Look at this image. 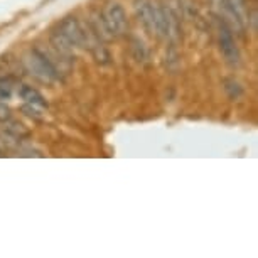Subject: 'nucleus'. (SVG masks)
I'll return each instance as SVG.
<instances>
[{
    "label": "nucleus",
    "instance_id": "1",
    "mask_svg": "<svg viewBox=\"0 0 258 258\" xmlns=\"http://www.w3.org/2000/svg\"><path fill=\"white\" fill-rule=\"evenodd\" d=\"M27 68L34 76H37L42 81H61V70L54 64V61L47 56V52L41 51L39 47L31 49L27 56Z\"/></svg>",
    "mask_w": 258,
    "mask_h": 258
},
{
    "label": "nucleus",
    "instance_id": "2",
    "mask_svg": "<svg viewBox=\"0 0 258 258\" xmlns=\"http://www.w3.org/2000/svg\"><path fill=\"white\" fill-rule=\"evenodd\" d=\"M216 27H218V41H220V49L223 57L226 59L228 64L238 66L240 64V49H238L235 39H233L231 29L228 27V24L223 21L221 16H216Z\"/></svg>",
    "mask_w": 258,
    "mask_h": 258
},
{
    "label": "nucleus",
    "instance_id": "3",
    "mask_svg": "<svg viewBox=\"0 0 258 258\" xmlns=\"http://www.w3.org/2000/svg\"><path fill=\"white\" fill-rule=\"evenodd\" d=\"M103 19L106 22V26L113 34V37L116 36H125L128 32V19H126V14L123 11V7L116 2H110L103 7Z\"/></svg>",
    "mask_w": 258,
    "mask_h": 258
},
{
    "label": "nucleus",
    "instance_id": "4",
    "mask_svg": "<svg viewBox=\"0 0 258 258\" xmlns=\"http://www.w3.org/2000/svg\"><path fill=\"white\" fill-rule=\"evenodd\" d=\"M57 27H59V31L70 39L71 44L75 47H86V39H88L90 27L88 26L85 27L76 17H73V16L64 17Z\"/></svg>",
    "mask_w": 258,
    "mask_h": 258
},
{
    "label": "nucleus",
    "instance_id": "5",
    "mask_svg": "<svg viewBox=\"0 0 258 258\" xmlns=\"http://www.w3.org/2000/svg\"><path fill=\"white\" fill-rule=\"evenodd\" d=\"M49 42L52 46V49H54L56 56L61 57L62 61H75V49L76 47L71 44V41L68 39L64 34L59 31V27L52 29L51 34H49Z\"/></svg>",
    "mask_w": 258,
    "mask_h": 258
},
{
    "label": "nucleus",
    "instance_id": "6",
    "mask_svg": "<svg viewBox=\"0 0 258 258\" xmlns=\"http://www.w3.org/2000/svg\"><path fill=\"white\" fill-rule=\"evenodd\" d=\"M134 11L137 21L142 24L145 32L154 36V17H152V0H134Z\"/></svg>",
    "mask_w": 258,
    "mask_h": 258
},
{
    "label": "nucleus",
    "instance_id": "7",
    "mask_svg": "<svg viewBox=\"0 0 258 258\" xmlns=\"http://www.w3.org/2000/svg\"><path fill=\"white\" fill-rule=\"evenodd\" d=\"M88 27H90V31L100 39L101 42H103V41H111V39H113V34H111L108 26H106V22H105V19H103V14L98 12V11L91 12L90 21H88Z\"/></svg>",
    "mask_w": 258,
    "mask_h": 258
},
{
    "label": "nucleus",
    "instance_id": "8",
    "mask_svg": "<svg viewBox=\"0 0 258 258\" xmlns=\"http://www.w3.org/2000/svg\"><path fill=\"white\" fill-rule=\"evenodd\" d=\"M19 96L26 101V103H31V105H36L39 108H47V101L46 98L42 96L36 88H32V86L29 85H21L19 86Z\"/></svg>",
    "mask_w": 258,
    "mask_h": 258
},
{
    "label": "nucleus",
    "instance_id": "9",
    "mask_svg": "<svg viewBox=\"0 0 258 258\" xmlns=\"http://www.w3.org/2000/svg\"><path fill=\"white\" fill-rule=\"evenodd\" d=\"M6 132L14 137L16 140H22V139H27L29 137V130L24 126L22 123H19V121H14V120H7L6 121Z\"/></svg>",
    "mask_w": 258,
    "mask_h": 258
},
{
    "label": "nucleus",
    "instance_id": "10",
    "mask_svg": "<svg viewBox=\"0 0 258 258\" xmlns=\"http://www.w3.org/2000/svg\"><path fill=\"white\" fill-rule=\"evenodd\" d=\"M90 52L93 54V57H95V61L98 62V64H110V61H111V56H110V52H108V49L101 44V41H98L96 42L95 46H91L90 47Z\"/></svg>",
    "mask_w": 258,
    "mask_h": 258
},
{
    "label": "nucleus",
    "instance_id": "11",
    "mask_svg": "<svg viewBox=\"0 0 258 258\" xmlns=\"http://www.w3.org/2000/svg\"><path fill=\"white\" fill-rule=\"evenodd\" d=\"M132 54L134 57L137 59L139 62H147L149 59V51H147V46L144 44V41L142 39H139V37H134L132 39Z\"/></svg>",
    "mask_w": 258,
    "mask_h": 258
},
{
    "label": "nucleus",
    "instance_id": "12",
    "mask_svg": "<svg viewBox=\"0 0 258 258\" xmlns=\"http://www.w3.org/2000/svg\"><path fill=\"white\" fill-rule=\"evenodd\" d=\"M179 7H181V12L187 19H196L198 17V6H196L194 0H179Z\"/></svg>",
    "mask_w": 258,
    "mask_h": 258
},
{
    "label": "nucleus",
    "instance_id": "13",
    "mask_svg": "<svg viewBox=\"0 0 258 258\" xmlns=\"http://www.w3.org/2000/svg\"><path fill=\"white\" fill-rule=\"evenodd\" d=\"M165 62L170 70H176L179 64V52H177V46L176 44H169L167 54H165Z\"/></svg>",
    "mask_w": 258,
    "mask_h": 258
},
{
    "label": "nucleus",
    "instance_id": "14",
    "mask_svg": "<svg viewBox=\"0 0 258 258\" xmlns=\"http://www.w3.org/2000/svg\"><path fill=\"white\" fill-rule=\"evenodd\" d=\"M226 91H228V95H230L231 100H238L241 96V93H243L240 85H238L236 81H233V80L226 81Z\"/></svg>",
    "mask_w": 258,
    "mask_h": 258
},
{
    "label": "nucleus",
    "instance_id": "15",
    "mask_svg": "<svg viewBox=\"0 0 258 258\" xmlns=\"http://www.w3.org/2000/svg\"><path fill=\"white\" fill-rule=\"evenodd\" d=\"M42 108H39V106L36 105H31V103H26L22 106V111L26 113L27 116H31V118L34 120H41L42 118V113H41Z\"/></svg>",
    "mask_w": 258,
    "mask_h": 258
},
{
    "label": "nucleus",
    "instance_id": "16",
    "mask_svg": "<svg viewBox=\"0 0 258 258\" xmlns=\"http://www.w3.org/2000/svg\"><path fill=\"white\" fill-rule=\"evenodd\" d=\"M12 115H11V108L6 105V101L0 100V121H4L6 123L7 120H11Z\"/></svg>",
    "mask_w": 258,
    "mask_h": 258
},
{
    "label": "nucleus",
    "instance_id": "17",
    "mask_svg": "<svg viewBox=\"0 0 258 258\" xmlns=\"http://www.w3.org/2000/svg\"><path fill=\"white\" fill-rule=\"evenodd\" d=\"M213 2H214V6H216V7H221L225 0H213Z\"/></svg>",
    "mask_w": 258,
    "mask_h": 258
}]
</instances>
